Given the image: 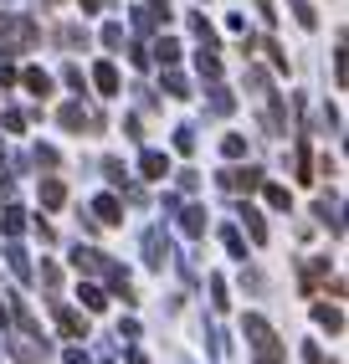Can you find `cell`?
<instances>
[{
  "mask_svg": "<svg viewBox=\"0 0 349 364\" xmlns=\"http://www.w3.org/2000/svg\"><path fill=\"white\" fill-rule=\"evenodd\" d=\"M246 344H252V354L262 359V364H288L283 359V349H278V338H272V328H267V318H246Z\"/></svg>",
  "mask_w": 349,
  "mask_h": 364,
  "instance_id": "1",
  "label": "cell"
},
{
  "mask_svg": "<svg viewBox=\"0 0 349 364\" xmlns=\"http://www.w3.org/2000/svg\"><path fill=\"white\" fill-rule=\"evenodd\" d=\"M72 267H78V272H108L103 252H93V247H78V252H72Z\"/></svg>",
  "mask_w": 349,
  "mask_h": 364,
  "instance_id": "2",
  "label": "cell"
},
{
  "mask_svg": "<svg viewBox=\"0 0 349 364\" xmlns=\"http://www.w3.org/2000/svg\"><path fill=\"white\" fill-rule=\"evenodd\" d=\"M257 169H226V175H221V185H226V190H257Z\"/></svg>",
  "mask_w": 349,
  "mask_h": 364,
  "instance_id": "3",
  "label": "cell"
},
{
  "mask_svg": "<svg viewBox=\"0 0 349 364\" xmlns=\"http://www.w3.org/2000/svg\"><path fill=\"white\" fill-rule=\"evenodd\" d=\"M57 323H62V333H67V338H88L83 318H78V313H72V308H62V303H57Z\"/></svg>",
  "mask_w": 349,
  "mask_h": 364,
  "instance_id": "4",
  "label": "cell"
},
{
  "mask_svg": "<svg viewBox=\"0 0 349 364\" xmlns=\"http://www.w3.org/2000/svg\"><path fill=\"white\" fill-rule=\"evenodd\" d=\"M93 215H98L103 226H118V221H123V215H118V200H113V196H103V200H98V205H93Z\"/></svg>",
  "mask_w": 349,
  "mask_h": 364,
  "instance_id": "5",
  "label": "cell"
},
{
  "mask_svg": "<svg viewBox=\"0 0 349 364\" xmlns=\"http://www.w3.org/2000/svg\"><path fill=\"white\" fill-rule=\"evenodd\" d=\"M139 164H144V175H149V180H165V175H170V164H165V154H155V149H149V154H144Z\"/></svg>",
  "mask_w": 349,
  "mask_h": 364,
  "instance_id": "6",
  "label": "cell"
},
{
  "mask_svg": "<svg viewBox=\"0 0 349 364\" xmlns=\"http://www.w3.org/2000/svg\"><path fill=\"white\" fill-rule=\"evenodd\" d=\"M144 247H149V267H165L170 247H165V236H160V231H149V241H144Z\"/></svg>",
  "mask_w": 349,
  "mask_h": 364,
  "instance_id": "7",
  "label": "cell"
},
{
  "mask_svg": "<svg viewBox=\"0 0 349 364\" xmlns=\"http://www.w3.org/2000/svg\"><path fill=\"white\" fill-rule=\"evenodd\" d=\"M313 318H318L323 328H329V333H339V328H344V313H339V308H318Z\"/></svg>",
  "mask_w": 349,
  "mask_h": 364,
  "instance_id": "8",
  "label": "cell"
},
{
  "mask_svg": "<svg viewBox=\"0 0 349 364\" xmlns=\"http://www.w3.org/2000/svg\"><path fill=\"white\" fill-rule=\"evenodd\" d=\"M93 82H98V87H103V92H118V72H113V67L103 62V67H98V72H93Z\"/></svg>",
  "mask_w": 349,
  "mask_h": 364,
  "instance_id": "9",
  "label": "cell"
},
{
  "mask_svg": "<svg viewBox=\"0 0 349 364\" xmlns=\"http://www.w3.org/2000/svg\"><path fill=\"white\" fill-rule=\"evenodd\" d=\"M41 200H46V205H62V200H67L62 180H46V185H41Z\"/></svg>",
  "mask_w": 349,
  "mask_h": 364,
  "instance_id": "10",
  "label": "cell"
},
{
  "mask_svg": "<svg viewBox=\"0 0 349 364\" xmlns=\"http://www.w3.org/2000/svg\"><path fill=\"white\" fill-rule=\"evenodd\" d=\"M185 231H190V236H201V231H206V210H201V205H190V210H185Z\"/></svg>",
  "mask_w": 349,
  "mask_h": 364,
  "instance_id": "11",
  "label": "cell"
},
{
  "mask_svg": "<svg viewBox=\"0 0 349 364\" xmlns=\"http://www.w3.org/2000/svg\"><path fill=\"white\" fill-rule=\"evenodd\" d=\"M155 57H160L165 67H170V62H180V41H170V36H165V41L155 46Z\"/></svg>",
  "mask_w": 349,
  "mask_h": 364,
  "instance_id": "12",
  "label": "cell"
},
{
  "mask_svg": "<svg viewBox=\"0 0 349 364\" xmlns=\"http://www.w3.org/2000/svg\"><path fill=\"white\" fill-rule=\"evenodd\" d=\"M6 257H11V272H16V277H31V262H26V252H21V247H11Z\"/></svg>",
  "mask_w": 349,
  "mask_h": 364,
  "instance_id": "13",
  "label": "cell"
},
{
  "mask_svg": "<svg viewBox=\"0 0 349 364\" xmlns=\"http://www.w3.org/2000/svg\"><path fill=\"white\" fill-rule=\"evenodd\" d=\"M78 298H83V303H88L93 313H103V303H108V298H103V287H93V282L83 287V293H78Z\"/></svg>",
  "mask_w": 349,
  "mask_h": 364,
  "instance_id": "14",
  "label": "cell"
},
{
  "mask_svg": "<svg viewBox=\"0 0 349 364\" xmlns=\"http://www.w3.org/2000/svg\"><path fill=\"white\" fill-rule=\"evenodd\" d=\"M62 124H67V129H83V124H88V113H83L78 103H67V108H62Z\"/></svg>",
  "mask_w": 349,
  "mask_h": 364,
  "instance_id": "15",
  "label": "cell"
},
{
  "mask_svg": "<svg viewBox=\"0 0 349 364\" xmlns=\"http://www.w3.org/2000/svg\"><path fill=\"white\" fill-rule=\"evenodd\" d=\"M246 215V231H252V241H267V226H262V215L257 210H241Z\"/></svg>",
  "mask_w": 349,
  "mask_h": 364,
  "instance_id": "16",
  "label": "cell"
},
{
  "mask_svg": "<svg viewBox=\"0 0 349 364\" xmlns=\"http://www.w3.org/2000/svg\"><path fill=\"white\" fill-rule=\"evenodd\" d=\"M26 87H31V92H52V77H46V72H36V67H31V72H26Z\"/></svg>",
  "mask_w": 349,
  "mask_h": 364,
  "instance_id": "17",
  "label": "cell"
},
{
  "mask_svg": "<svg viewBox=\"0 0 349 364\" xmlns=\"http://www.w3.org/2000/svg\"><path fill=\"white\" fill-rule=\"evenodd\" d=\"M267 205L272 210H288V190L283 185H267Z\"/></svg>",
  "mask_w": 349,
  "mask_h": 364,
  "instance_id": "18",
  "label": "cell"
},
{
  "mask_svg": "<svg viewBox=\"0 0 349 364\" xmlns=\"http://www.w3.org/2000/svg\"><path fill=\"white\" fill-rule=\"evenodd\" d=\"M174 149L190 154V149H195V129H174Z\"/></svg>",
  "mask_w": 349,
  "mask_h": 364,
  "instance_id": "19",
  "label": "cell"
},
{
  "mask_svg": "<svg viewBox=\"0 0 349 364\" xmlns=\"http://www.w3.org/2000/svg\"><path fill=\"white\" fill-rule=\"evenodd\" d=\"M0 226H6V236H21V226H26V221H21V210H6V221H0Z\"/></svg>",
  "mask_w": 349,
  "mask_h": 364,
  "instance_id": "20",
  "label": "cell"
},
{
  "mask_svg": "<svg viewBox=\"0 0 349 364\" xmlns=\"http://www.w3.org/2000/svg\"><path fill=\"white\" fill-rule=\"evenodd\" d=\"M221 241H226V252H231V257H246V247H241V236H236V231H221Z\"/></svg>",
  "mask_w": 349,
  "mask_h": 364,
  "instance_id": "21",
  "label": "cell"
},
{
  "mask_svg": "<svg viewBox=\"0 0 349 364\" xmlns=\"http://www.w3.org/2000/svg\"><path fill=\"white\" fill-rule=\"evenodd\" d=\"M303 359H308V364H329V359L318 354V344H303Z\"/></svg>",
  "mask_w": 349,
  "mask_h": 364,
  "instance_id": "22",
  "label": "cell"
},
{
  "mask_svg": "<svg viewBox=\"0 0 349 364\" xmlns=\"http://www.w3.org/2000/svg\"><path fill=\"white\" fill-rule=\"evenodd\" d=\"M0 82H16V67L11 62H0Z\"/></svg>",
  "mask_w": 349,
  "mask_h": 364,
  "instance_id": "23",
  "label": "cell"
},
{
  "mask_svg": "<svg viewBox=\"0 0 349 364\" xmlns=\"http://www.w3.org/2000/svg\"><path fill=\"white\" fill-rule=\"evenodd\" d=\"M67 364H88V354H83V349H72V354H67Z\"/></svg>",
  "mask_w": 349,
  "mask_h": 364,
  "instance_id": "24",
  "label": "cell"
},
{
  "mask_svg": "<svg viewBox=\"0 0 349 364\" xmlns=\"http://www.w3.org/2000/svg\"><path fill=\"white\" fill-rule=\"evenodd\" d=\"M83 6H103V0H83Z\"/></svg>",
  "mask_w": 349,
  "mask_h": 364,
  "instance_id": "25",
  "label": "cell"
}]
</instances>
